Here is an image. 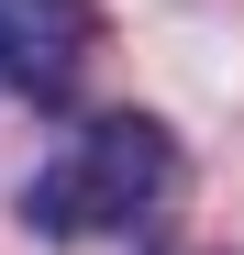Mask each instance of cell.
Masks as SVG:
<instances>
[{
    "mask_svg": "<svg viewBox=\"0 0 244 255\" xmlns=\"http://www.w3.org/2000/svg\"><path fill=\"white\" fill-rule=\"evenodd\" d=\"M178 133L155 111H89L78 133L22 178V222L45 244H89V233H144L178 200Z\"/></svg>",
    "mask_w": 244,
    "mask_h": 255,
    "instance_id": "6da1fadb",
    "label": "cell"
},
{
    "mask_svg": "<svg viewBox=\"0 0 244 255\" xmlns=\"http://www.w3.org/2000/svg\"><path fill=\"white\" fill-rule=\"evenodd\" d=\"M89 33H100V0H0V89L33 111H67Z\"/></svg>",
    "mask_w": 244,
    "mask_h": 255,
    "instance_id": "7a4b0ae2",
    "label": "cell"
}]
</instances>
